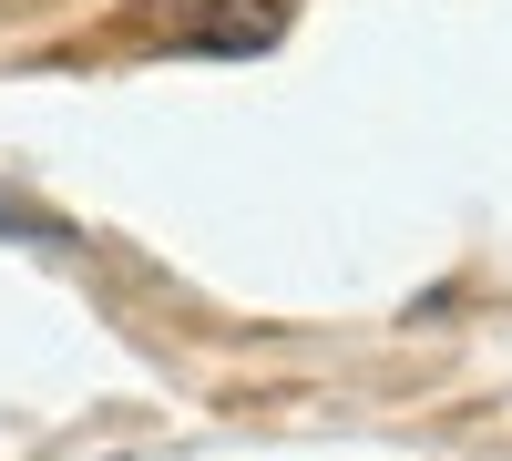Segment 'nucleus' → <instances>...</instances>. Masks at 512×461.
I'll return each instance as SVG.
<instances>
[{
  "mask_svg": "<svg viewBox=\"0 0 512 461\" xmlns=\"http://www.w3.org/2000/svg\"><path fill=\"white\" fill-rule=\"evenodd\" d=\"M287 31V0H144L134 41L154 52H267Z\"/></svg>",
  "mask_w": 512,
  "mask_h": 461,
  "instance_id": "nucleus-1",
  "label": "nucleus"
},
{
  "mask_svg": "<svg viewBox=\"0 0 512 461\" xmlns=\"http://www.w3.org/2000/svg\"><path fill=\"white\" fill-rule=\"evenodd\" d=\"M0 236H21V246H62V216H52V205H31V195H11V185H0Z\"/></svg>",
  "mask_w": 512,
  "mask_h": 461,
  "instance_id": "nucleus-2",
  "label": "nucleus"
}]
</instances>
